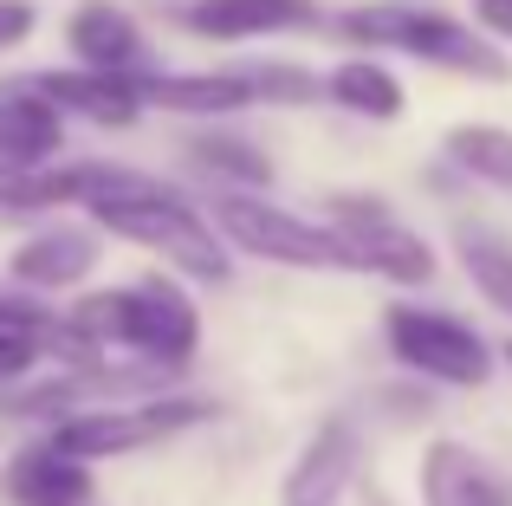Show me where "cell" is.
<instances>
[{
    "label": "cell",
    "instance_id": "7",
    "mask_svg": "<svg viewBox=\"0 0 512 506\" xmlns=\"http://www.w3.org/2000/svg\"><path fill=\"white\" fill-rule=\"evenodd\" d=\"M214 228L234 247L260 253V260H279V266H350L331 228L286 215V208L260 202V195H214Z\"/></svg>",
    "mask_w": 512,
    "mask_h": 506
},
{
    "label": "cell",
    "instance_id": "1",
    "mask_svg": "<svg viewBox=\"0 0 512 506\" xmlns=\"http://www.w3.org/2000/svg\"><path fill=\"white\" fill-rule=\"evenodd\" d=\"M65 325L85 344H130V351L163 357V364H182L201 344V312L188 305V292L175 279H143V286H124V292H91V299H78V312Z\"/></svg>",
    "mask_w": 512,
    "mask_h": 506
},
{
    "label": "cell",
    "instance_id": "18",
    "mask_svg": "<svg viewBox=\"0 0 512 506\" xmlns=\"http://www.w3.org/2000/svg\"><path fill=\"white\" fill-rule=\"evenodd\" d=\"M448 156L467 169V176H480V182H493V189L512 195V130L461 124V130H448Z\"/></svg>",
    "mask_w": 512,
    "mask_h": 506
},
{
    "label": "cell",
    "instance_id": "11",
    "mask_svg": "<svg viewBox=\"0 0 512 506\" xmlns=\"http://www.w3.org/2000/svg\"><path fill=\"white\" fill-rule=\"evenodd\" d=\"M312 0H188L182 26L201 39H260V33H286V26L312 20Z\"/></svg>",
    "mask_w": 512,
    "mask_h": 506
},
{
    "label": "cell",
    "instance_id": "13",
    "mask_svg": "<svg viewBox=\"0 0 512 506\" xmlns=\"http://www.w3.org/2000/svg\"><path fill=\"white\" fill-rule=\"evenodd\" d=\"M91 266H98V241H91L85 228H46L13 253V286L59 292V286H78Z\"/></svg>",
    "mask_w": 512,
    "mask_h": 506
},
{
    "label": "cell",
    "instance_id": "17",
    "mask_svg": "<svg viewBox=\"0 0 512 506\" xmlns=\"http://www.w3.org/2000/svg\"><path fill=\"white\" fill-rule=\"evenodd\" d=\"M331 98H338L344 111H357V117H376V124L402 117V85L389 78V65H376V59L338 65V72H331Z\"/></svg>",
    "mask_w": 512,
    "mask_h": 506
},
{
    "label": "cell",
    "instance_id": "15",
    "mask_svg": "<svg viewBox=\"0 0 512 506\" xmlns=\"http://www.w3.org/2000/svg\"><path fill=\"white\" fill-rule=\"evenodd\" d=\"M130 85H137V98L163 104V111H188V117H221L253 98V78H240V72H182V78L137 72Z\"/></svg>",
    "mask_w": 512,
    "mask_h": 506
},
{
    "label": "cell",
    "instance_id": "14",
    "mask_svg": "<svg viewBox=\"0 0 512 506\" xmlns=\"http://www.w3.org/2000/svg\"><path fill=\"white\" fill-rule=\"evenodd\" d=\"M39 98L52 104V111H78L91 117V124H137V85L117 72H46L39 78Z\"/></svg>",
    "mask_w": 512,
    "mask_h": 506
},
{
    "label": "cell",
    "instance_id": "25",
    "mask_svg": "<svg viewBox=\"0 0 512 506\" xmlns=\"http://www.w3.org/2000/svg\"><path fill=\"white\" fill-rule=\"evenodd\" d=\"M474 13H480V26H487V33L512 39V0H474Z\"/></svg>",
    "mask_w": 512,
    "mask_h": 506
},
{
    "label": "cell",
    "instance_id": "24",
    "mask_svg": "<svg viewBox=\"0 0 512 506\" xmlns=\"http://www.w3.org/2000/svg\"><path fill=\"white\" fill-rule=\"evenodd\" d=\"M33 33V0H0V46H20Z\"/></svg>",
    "mask_w": 512,
    "mask_h": 506
},
{
    "label": "cell",
    "instance_id": "5",
    "mask_svg": "<svg viewBox=\"0 0 512 506\" xmlns=\"http://www.w3.org/2000/svg\"><path fill=\"white\" fill-rule=\"evenodd\" d=\"M331 234H338L350 273H383L396 286H428L435 279V253L422 234H409L383 202H363V195H338L331 202Z\"/></svg>",
    "mask_w": 512,
    "mask_h": 506
},
{
    "label": "cell",
    "instance_id": "6",
    "mask_svg": "<svg viewBox=\"0 0 512 506\" xmlns=\"http://www.w3.org/2000/svg\"><path fill=\"white\" fill-rule=\"evenodd\" d=\"M383 325H389V351H396L409 370H422V377L454 383V390H474V383L493 377V351L480 344L474 325H461V318L422 312V305H396Z\"/></svg>",
    "mask_w": 512,
    "mask_h": 506
},
{
    "label": "cell",
    "instance_id": "23",
    "mask_svg": "<svg viewBox=\"0 0 512 506\" xmlns=\"http://www.w3.org/2000/svg\"><path fill=\"white\" fill-rule=\"evenodd\" d=\"M33 364H39V344L33 338H0V383H20Z\"/></svg>",
    "mask_w": 512,
    "mask_h": 506
},
{
    "label": "cell",
    "instance_id": "8",
    "mask_svg": "<svg viewBox=\"0 0 512 506\" xmlns=\"http://www.w3.org/2000/svg\"><path fill=\"white\" fill-rule=\"evenodd\" d=\"M422 506H512V481L467 442H428Z\"/></svg>",
    "mask_w": 512,
    "mask_h": 506
},
{
    "label": "cell",
    "instance_id": "19",
    "mask_svg": "<svg viewBox=\"0 0 512 506\" xmlns=\"http://www.w3.org/2000/svg\"><path fill=\"white\" fill-rule=\"evenodd\" d=\"M461 266H467V279L512 318V247L487 241V234H461Z\"/></svg>",
    "mask_w": 512,
    "mask_h": 506
},
{
    "label": "cell",
    "instance_id": "21",
    "mask_svg": "<svg viewBox=\"0 0 512 506\" xmlns=\"http://www.w3.org/2000/svg\"><path fill=\"white\" fill-rule=\"evenodd\" d=\"M59 331H65V325L33 299V292H26V286H7V279H0V338H33L39 351H46Z\"/></svg>",
    "mask_w": 512,
    "mask_h": 506
},
{
    "label": "cell",
    "instance_id": "12",
    "mask_svg": "<svg viewBox=\"0 0 512 506\" xmlns=\"http://www.w3.org/2000/svg\"><path fill=\"white\" fill-rule=\"evenodd\" d=\"M65 39H72V52L85 59V72L137 78L143 39H137V26H130L124 7H111V0H85V7L72 13V26H65Z\"/></svg>",
    "mask_w": 512,
    "mask_h": 506
},
{
    "label": "cell",
    "instance_id": "4",
    "mask_svg": "<svg viewBox=\"0 0 512 506\" xmlns=\"http://www.w3.org/2000/svg\"><path fill=\"white\" fill-rule=\"evenodd\" d=\"M214 403H201V396H169V403H137V409H98V416H65L59 429H52V448L72 461H104V455H137V448L163 442L175 429H195V422H208Z\"/></svg>",
    "mask_w": 512,
    "mask_h": 506
},
{
    "label": "cell",
    "instance_id": "9",
    "mask_svg": "<svg viewBox=\"0 0 512 506\" xmlns=\"http://www.w3.org/2000/svg\"><path fill=\"white\" fill-rule=\"evenodd\" d=\"M0 494H7V506H91V468L59 455L52 442H33L7 461Z\"/></svg>",
    "mask_w": 512,
    "mask_h": 506
},
{
    "label": "cell",
    "instance_id": "26",
    "mask_svg": "<svg viewBox=\"0 0 512 506\" xmlns=\"http://www.w3.org/2000/svg\"><path fill=\"white\" fill-rule=\"evenodd\" d=\"M506 364H512V338H506Z\"/></svg>",
    "mask_w": 512,
    "mask_h": 506
},
{
    "label": "cell",
    "instance_id": "2",
    "mask_svg": "<svg viewBox=\"0 0 512 506\" xmlns=\"http://www.w3.org/2000/svg\"><path fill=\"white\" fill-rule=\"evenodd\" d=\"M98 221L111 234H124V241L163 253L169 266H182V273H195V279H214V286H221V279L234 273V266H227V247L214 241V228L169 189V182H156V176H143L124 202H104Z\"/></svg>",
    "mask_w": 512,
    "mask_h": 506
},
{
    "label": "cell",
    "instance_id": "16",
    "mask_svg": "<svg viewBox=\"0 0 512 506\" xmlns=\"http://www.w3.org/2000/svg\"><path fill=\"white\" fill-rule=\"evenodd\" d=\"M59 150V111L46 98H0V163L33 169Z\"/></svg>",
    "mask_w": 512,
    "mask_h": 506
},
{
    "label": "cell",
    "instance_id": "3",
    "mask_svg": "<svg viewBox=\"0 0 512 506\" xmlns=\"http://www.w3.org/2000/svg\"><path fill=\"white\" fill-rule=\"evenodd\" d=\"M344 33L350 39H370V46H402V52H422L435 65H454V72H474V78H506V59L474 39L461 20L435 7H350L344 13Z\"/></svg>",
    "mask_w": 512,
    "mask_h": 506
},
{
    "label": "cell",
    "instance_id": "20",
    "mask_svg": "<svg viewBox=\"0 0 512 506\" xmlns=\"http://www.w3.org/2000/svg\"><path fill=\"white\" fill-rule=\"evenodd\" d=\"M188 156H195L208 176H221V182H266L273 176V163H266L253 143H234V137H195Z\"/></svg>",
    "mask_w": 512,
    "mask_h": 506
},
{
    "label": "cell",
    "instance_id": "22",
    "mask_svg": "<svg viewBox=\"0 0 512 506\" xmlns=\"http://www.w3.org/2000/svg\"><path fill=\"white\" fill-rule=\"evenodd\" d=\"M312 78L305 72H292V65H266L260 78H253V98H312Z\"/></svg>",
    "mask_w": 512,
    "mask_h": 506
},
{
    "label": "cell",
    "instance_id": "10",
    "mask_svg": "<svg viewBox=\"0 0 512 506\" xmlns=\"http://www.w3.org/2000/svg\"><path fill=\"white\" fill-rule=\"evenodd\" d=\"M350 474H357V429L350 422H325V429L305 442V455L286 474V506H338Z\"/></svg>",
    "mask_w": 512,
    "mask_h": 506
}]
</instances>
